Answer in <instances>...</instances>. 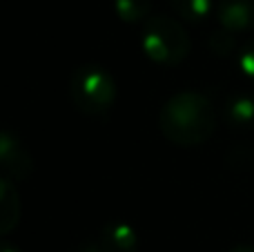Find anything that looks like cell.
<instances>
[{"mask_svg":"<svg viewBox=\"0 0 254 252\" xmlns=\"http://www.w3.org/2000/svg\"><path fill=\"white\" fill-rule=\"evenodd\" d=\"M237 67L243 76L254 80V38L248 40L241 47V52H239V56H237Z\"/></svg>","mask_w":254,"mask_h":252,"instance_id":"12","label":"cell"},{"mask_svg":"<svg viewBox=\"0 0 254 252\" xmlns=\"http://www.w3.org/2000/svg\"><path fill=\"white\" fill-rule=\"evenodd\" d=\"M225 121L234 129H254V96L234 94L225 103Z\"/></svg>","mask_w":254,"mask_h":252,"instance_id":"8","label":"cell"},{"mask_svg":"<svg viewBox=\"0 0 254 252\" xmlns=\"http://www.w3.org/2000/svg\"><path fill=\"white\" fill-rule=\"evenodd\" d=\"M170 7L181 20L192 25H201L216 11L214 0H170Z\"/></svg>","mask_w":254,"mask_h":252,"instance_id":"9","label":"cell"},{"mask_svg":"<svg viewBox=\"0 0 254 252\" xmlns=\"http://www.w3.org/2000/svg\"><path fill=\"white\" fill-rule=\"evenodd\" d=\"M20 221V194L9 177L0 179V235H9Z\"/></svg>","mask_w":254,"mask_h":252,"instance_id":"7","label":"cell"},{"mask_svg":"<svg viewBox=\"0 0 254 252\" xmlns=\"http://www.w3.org/2000/svg\"><path fill=\"white\" fill-rule=\"evenodd\" d=\"M2 252H20V250L13 248V246H9V244H4V246H2Z\"/></svg>","mask_w":254,"mask_h":252,"instance_id":"15","label":"cell"},{"mask_svg":"<svg viewBox=\"0 0 254 252\" xmlns=\"http://www.w3.org/2000/svg\"><path fill=\"white\" fill-rule=\"evenodd\" d=\"M152 7H154L152 0H114L116 16L127 25L145 22L149 18V13H152Z\"/></svg>","mask_w":254,"mask_h":252,"instance_id":"10","label":"cell"},{"mask_svg":"<svg viewBox=\"0 0 254 252\" xmlns=\"http://www.w3.org/2000/svg\"><path fill=\"white\" fill-rule=\"evenodd\" d=\"M143 54L156 65L174 67L190 54V36L185 27L172 16H152L143 22L140 34Z\"/></svg>","mask_w":254,"mask_h":252,"instance_id":"2","label":"cell"},{"mask_svg":"<svg viewBox=\"0 0 254 252\" xmlns=\"http://www.w3.org/2000/svg\"><path fill=\"white\" fill-rule=\"evenodd\" d=\"M228 252H254V246L252 244H237L234 248H230Z\"/></svg>","mask_w":254,"mask_h":252,"instance_id":"14","label":"cell"},{"mask_svg":"<svg viewBox=\"0 0 254 252\" xmlns=\"http://www.w3.org/2000/svg\"><path fill=\"white\" fill-rule=\"evenodd\" d=\"M210 49L219 56H230L234 52V31L221 27L216 34H212L210 38Z\"/></svg>","mask_w":254,"mask_h":252,"instance_id":"11","label":"cell"},{"mask_svg":"<svg viewBox=\"0 0 254 252\" xmlns=\"http://www.w3.org/2000/svg\"><path fill=\"white\" fill-rule=\"evenodd\" d=\"M69 96L71 103L83 114L105 116L114 107L116 101V83L107 69L94 63L76 67L69 78Z\"/></svg>","mask_w":254,"mask_h":252,"instance_id":"3","label":"cell"},{"mask_svg":"<svg viewBox=\"0 0 254 252\" xmlns=\"http://www.w3.org/2000/svg\"><path fill=\"white\" fill-rule=\"evenodd\" d=\"M98 244L103 246L105 252H138L140 237L131 223L112 221L107 226H103Z\"/></svg>","mask_w":254,"mask_h":252,"instance_id":"6","label":"cell"},{"mask_svg":"<svg viewBox=\"0 0 254 252\" xmlns=\"http://www.w3.org/2000/svg\"><path fill=\"white\" fill-rule=\"evenodd\" d=\"M74 252H105V250H103L101 244H83V246H78Z\"/></svg>","mask_w":254,"mask_h":252,"instance_id":"13","label":"cell"},{"mask_svg":"<svg viewBox=\"0 0 254 252\" xmlns=\"http://www.w3.org/2000/svg\"><path fill=\"white\" fill-rule=\"evenodd\" d=\"M161 134L179 147H196L216 132V112L212 101L201 92H176L158 112Z\"/></svg>","mask_w":254,"mask_h":252,"instance_id":"1","label":"cell"},{"mask_svg":"<svg viewBox=\"0 0 254 252\" xmlns=\"http://www.w3.org/2000/svg\"><path fill=\"white\" fill-rule=\"evenodd\" d=\"M221 27L241 34L254 29V0H219L214 11Z\"/></svg>","mask_w":254,"mask_h":252,"instance_id":"5","label":"cell"},{"mask_svg":"<svg viewBox=\"0 0 254 252\" xmlns=\"http://www.w3.org/2000/svg\"><path fill=\"white\" fill-rule=\"evenodd\" d=\"M0 168L4 177L18 183L27 181L34 174V161L11 129H2L0 134Z\"/></svg>","mask_w":254,"mask_h":252,"instance_id":"4","label":"cell"}]
</instances>
